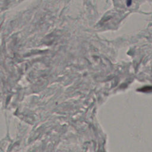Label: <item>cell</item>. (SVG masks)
I'll return each instance as SVG.
<instances>
[{
    "label": "cell",
    "mask_w": 152,
    "mask_h": 152,
    "mask_svg": "<svg viewBox=\"0 0 152 152\" xmlns=\"http://www.w3.org/2000/svg\"><path fill=\"white\" fill-rule=\"evenodd\" d=\"M151 90H152V87H145L142 88V91H149Z\"/></svg>",
    "instance_id": "obj_1"
}]
</instances>
